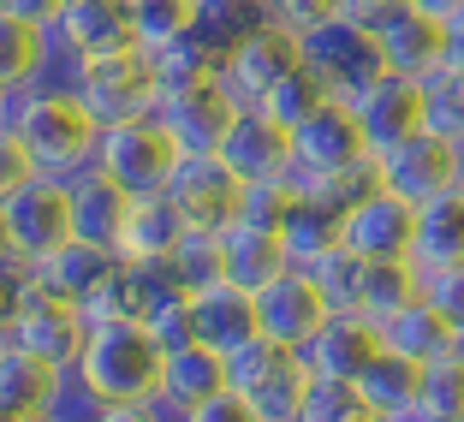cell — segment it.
Wrapping results in <instances>:
<instances>
[{
	"mask_svg": "<svg viewBox=\"0 0 464 422\" xmlns=\"http://www.w3.org/2000/svg\"><path fill=\"white\" fill-rule=\"evenodd\" d=\"M0 131L24 137L30 155L42 161V173L78 178L96 167L108 125L90 113V101L78 90H6V125Z\"/></svg>",
	"mask_w": 464,
	"mask_h": 422,
	"instance_id": "obj_1",
	"label": "cell"
},
{
	"mask_svg": "<svg viewBox=\"0 0 464 422\" xmlns=\"http://www.w3.org/2000/svg\"><path fill=\"white\" fill-rule=\"evenodd\" d=\"M78 387L102 405H131V398H161L167 381V345L155 340L150 321H90V340L78 357Z\"/></svg>",
	"mask_w": 464,
	"mask_h": 422,
	"instance_id": "obj_2",
	"label": "cell"
},
{
	"mask_svg": "<svg viewBox=\"0 0 464 422\" xmlns=\"http://www.w3.org/2000/svg\"><path fill=\"white\" fill-rule=\"evenodd\" d=\"M72 238H78V226H72V178L42 173L30 185L0 191V250H6V268H42Z\"/></svg>",
	"mask_w": 464,
	"mask_h": 422,
	"instance_id": "obj_3",
	"label": "cell"
},
{
	"mask_svg": "<svg viewBox=\"0 0 464 422\" xmlns=\"http://www.w3.org/2000/svg\"><path fill=\"white\" fill-rule=\"evenodd\" d=\"M227 363H232V387L256 410H268L274 422H298L304 398H310V387H315V369L298 345H280V340H268V333H256L250 345L227 351Z\"/></svg>",
	"mask_w": 464,
	"mask_h": 422,
	"instance_id": "obj_4",
	"label": "cell"
},
{
	"mask_svg": "<svg viewBox=\"0 0 464 422\" xmlns=\"http://www.w3.org/2000/svg\"><path fill=\"white\" fill-rule=\"evenodd\" d=\"M179 161H185V149H179V137L167 131L155 113L150 120L108 125V131H102V155H96V167L108 178H120L131 197H167Z\"/></svg>",
	"mask_w": 464,
	"mask_h": 422,
	"instance_id": "obj_5",
	"label": "cell"
},
{
	"mask_svg": "<svg viewBox=\"0 0 464 422\" xmlns=\"http://www.w3.org/2000/svg\"><path fill=\"white\" fill-rule=\"evenodd\" d=\"M78 96L90 101V113L102 125H125V120H150L161 108V78H155V60L143 48H120V54L83 60Z\"/></svg>",
	"mask_w": 464,
	"mask_h": 422,
	"instance_id": "obj_6",
	"label": "cell"
},
{
	"mask_svg": "<svg viewBox=\"0 0 464 422\" xmlns=\"http://www.w3.org/2000/svg\"><path fill=\"white\" fill-rule=\"evenodd\" d=\"M375 161H382V185L387 191H399L417 208L464 185V143L429 131V125L417 137H405V143H393V149H382Z\"/></svg>",
	"mask_w": 464,
	"mask_h": 422,
	"instance_id": "obj_7",
	"label": "cell"
},
{
	"mask_svg": "<svg viewBox=\"0 0 464 422\" xmlns=\"http://www.w3.org/2000/svg\"><path fill=\"white\" fill-rule=\"evenodd\" d=\"M304 66L328 83V96L352 101L387 72V60H382V42L369 36V30H357L352 18H328L322 30L304 36Z\"/></svg>",
	"mask_w": 464,
	"mask_h": 422,
	"instance_id": "obj_8",
	"label": "cell"
},
{
	"mask_svg": "<svg viewBox=\"0 0 464 422\" xmlns=\"http://www.w3.org/2000/svg\"><path fill=\"white\" fill-rule=\"evenodd\" d=\"M298 66H304V36H292V30H280V24H256L227 54L220 90L232 96V108H262L274 83L286 78V72H298Z\"/></svg>",
	"mask_w": 464,
	"mask_h": 422,
	"instance_id": "obj_9",
	"label": "cell"
},
{
	"mask_svg": "<svg viewBox=\"0 0 464 422\" xmlns=\"http://www.w3.org/2000/svg\"><path fill=\"white\" fill-rule=\"evenodd\" d=\"M245 178L232 173L220 155H185L173 173V185H167V197H173V208L185 220H191V232H227L238 226V215H245Z\"/></svg>",
	"mask_w": 464,
	"mask_h": 422,
	"instance_id": "obj_10",
	"label": "cell"
},
{
	"mask_svg": "<svg viewBox=\"0 0 464 422\" xmlns=\"http://www.w3.org/2000/svg\"><path fill=\"white\" fill-rule=\"evenodd\" d=\"M292 155H298L292 178H322V173H340V167L369 161L375 149H369V131H363V120H357V108L334 96L292 131Z\"/></svg>",
	"mask_w": 464,
	"mask_h": 422,
	"instance_id": "obj_11",
	"label": "cell"
},
{
	"mask_svg": "<svg viewBox=\"0 0 464 422\" xmlns=\"http://www.w3.org/2000/svg\"><path fill=\"white\" fill-rule=\"evenodd\" d=\"M334 315V298L322 292V280H315L310 268H286L280 280H268V286L256 292V321L268 340L280 345H310L315 333H322V321Z\"/></svg>",
	"mask_w": 464,
	"mask_h": 422,
	"instance_id": "obj_12",
	"label": "cell"
},
{
	"mask_svg": "<svg viewBox=\"0 0 464 422\" xmlns=\"http://www.w3.org/2000/svg\"><path fill=\"white\" fill-rule=\"evenodd\" d=\"M345 250L363 262H411L417 250V203H405L399 191H375L345 215Z\"/></svg>",
	"mask_w": 464,
	"mask_h": 422,
	"instance_id": "obj_13",
	"label": "cell"
},
{
	"mask_svg": "<svg viewBox=\"0 0 464 422\" xmlns=\"http://www.w3.org/2000/svg\"><path fill=\"white\" fill-rule=\"evenodd\" d=\"M220 161L245 185H262V178H292L298 155H292V131L280 120H268L262 108H245L227 125V143H220Z\"/></svg>",
	"mask_w": 464,
	"mask_h": 422,
	"instance_id": "obj_14",
	"label": "cell"
},
{
	"mask_svg": "<svg viewBox=\"0 0 464 422\" xmlns=\"http://www.w3.org/2000/svg\"><path fill=\"white\" fill-rule=\"evenodd\" d=\"M352 108H357V120H363L369 149H375V155L393 149V143H405V137H417L429 125L423 83H417V78H399V72H382L363 96H352Z\"/></svg>",
	"mask_w": 464,
	"mask_h": 422,
	"instance_id": "obj_15",
	"label": "cell"
},
{
	"mask_svg": "<svg viewBox=\"0 0 464 422\" xmlns=\"http://www.w3.org/2000/svg\"><path fill=\"white\" fill-rule=\"evenodd\" d=\"M245 108H232V96L220 83H197V90H167L155 120L179 137V149L185 155H220L227 143V125L238 120Z\"/></svg>",
	"mask_w": 464,
	"mask_h": 422,
	"instance_id": "obj_16",
	"label": "cell"
},
{
	"mask_svg": "<svg viewBox=\"0 0 464 422\" xmlns=\"http://www.w3.org/2000/svg\"><path fill=\"white\" fill-rule=\"evenodd\" d=\"M382 351H387V333L369 321V315H357V310H334L328 321H322V333L304 345L310 369L328 375V381H363V369Z\"/></svg>",
	"mask_w": 464,
	"mask_h": 422,
	"instance_id": "obj_17",
	"label": "cell"
},
{
	"mask_svg": "<svg viewBox=\"0 0 464 422\" xmlns=\"http://www.w3.org/2000/svg\"><path fill=\"white\" fill-rule=\"evenodd\" d=\"M66 381L72 375L60 363L24 351V345H0V410L6 417H54Z\"/></svg>",
	"mask_w": 464,
	"mask_h": 422,
	"instance_id": "obj_18",
	"label": "cell"
},
{
	"mask_svg": "<svg viewBox=\"0 0 464 422\" xmlns=\"http://www.w3.org/2000/svg\"><path fill=\"white\" fill-rule=\"evenodd\" d=\"M131 208H137V197L125 191L120 178H108L102 167H90V173L72 178V226H78L83 245L120 250L125 226H131Z\"/></svg>",
	"mask_w": 464,
	"mask_h": 422,
	"instance_id": "obj_19",
	"label": "cell"
},
{
	"mask_svg": "<svg viewBox=\"0 0 464 422\" xmlns=\"http://www.w3.org/2000/svg\"><path fill=\"white\" fill-rule=\"evenodd\" d=\"M382 60L387 72H399V78H417L429 83L440 66H447V18L435 13H417V6H405V13L393 18V24L382 30Z\"/></svg>",
	"mask_w": 464,
	"mask_h": 422,
	"instance_id": "obj_20",
	"label": "cell"
},
{
	"mask_svg": "<svg viewBox=\"0 0 464 422\" xmlns=\"http://www.w3.org/2000/svg\"><path fill=\"white\" fill-rule=\"evenodd\" d=\"M60 36L78 60H102L120 54V48H137V24H131V0H66L60 13Z\"/></svg>",
	"mask_w": 464,
	"mask_h": 422,
	"instance_id": "obj_21",
	"label": "cell"
},
{
	"mask_svg": "<svg viewBox=\"0 0 464 422\" xmlns=\"http://www.w3.org/2000/svg\"><path fill=\"white\" fill-rule=\"evenodd\" d=\"M191 303H197V340L215 345V351H238V345H250L262 333V321H256V292L232 286V280L197 286Z\"/></svg>",
	"mask_w": 464,
	"mask_h": 422,
	"instance_id": "obj_22",
	"label": "cell"
},
{
	"mask_svg": "<svg viewBox=\"0 0 464 422\" xmlns=\"http://www.w3.org/2000/svg\"><path fill=\"white\" fill-rule=\"evenodd\" d=\"M220 268H227L232 286L262 292L268 280H280V273L292 268V250H286V238H280L274 226H250V220H238V226L220 232Z\"/></svg>",
	"mask_w": 464,
	"mask_h": 422,
	"instance_id": "obj_23",
	"label": "cell"
},
{
	"mask_svg": "<svg viewBox=\"0 0 464 422\" xmlns=\"http://www.w3.org/2000/svg\"><path fill=\"white\" fill-rule=\"evenodd\" d=\"M423 375H429V363H417V357L387 345V351L363 369L357 387H363L369 405L382 410V422H417L423 417Z\"/></svg>",
	"mask_w": 464,
	"mask_h": 422,
	"instance_id": "obj_24",
	"label": "cell"
},
{
	"mask_svg": "<svg viewBox=\"0 0 464 422\" xmlns=\"http://www.w3.org/2000/svg\"><path fill=\"white\" fill-rule=\"evenodd\" d=\"M232 387V363L227 351H215V345H179V351H167V381H161V398L185 417V410H197L203 398L227 393Z\"/></svg>",
	"mask_w": 464,
	"mask_h": 422,
	"instance_id": "obj_25",
	"label": "cell"
},
{
	"mask_svg": "<svg viewBox=\"0 0 464 422\" xmlns=\"http://www.w3.org/2000/svg\"><path fill=\"white\" fill-rule=\"evenodd\" d=\"M155 78H161V96L167 90H197V83H220V66H227V48L208 36L203 24H191L185 36H173L167 48H155Z\"/></svg>",
	"mask_w": 464,
	"mask_h": 422,
	"instance_id": "obj_26",
	"label": "cell"
},
{
	"mask_svg": "<svg viewBox=\"0 0 464 422\" xmlns=\"http://www.w3.org/2000/svg\"><path fill=\"white\" fill-rule=\"evenodd\" d=\"M120 262H125L120 250H96V245H83V238H72V245L54 250V256L42 262L36 273L60 292V298H72V303L83 310V303H90V298H96V292L113 280V268H120Z\"/></svg>",
	"mask_w": 464,
	"mask_h": 422,
	"instance_id": "obj_27",
	"label": "cell"
},
{
	"mask_svg": "<svg viewBox=\"0 0 464 422\" xmlns=\"http://www.w3.org/2000/svg\"><path fill=\"white\" fill-rule=\"evenodd\" d=\"M185 232H191V220L173 208V197H137L131 226L120 238V256L125 262H167L185 245Z\"/></svg>",
	"mask_w": 464,
	"mask_h": 422,
	"instance_id": "obj_28",
	"label": "cell"
},
{
	"mask_svg": "<svg viewBox=\"0 0 464 422\" xmlns=\"http://www.w3.org/2000/svg\"><path fill=\"white\" fill-rule=\"evenodd\" d=\"M417 298H423V268H417V262H363V280H357V303L352 310L369 315L375 327H387Z\"/></svg>",
	"mask_w": 464,
	"mask_h": 422,
	"instance_id": "obj_29",
	"label": "cell"
},
{
	"mask_svg": "<svg viewBox=\"0 0 464 422\" xmlns=\"http://www.w3.org/2000/svg\"><path fill=\"white\" fill-rule=\"evenodd\" d=\"M411 262L423 273L464 262V185L417 208V250H411Z\"/></svg>",
	"mask_w": 464,
	"mask_h": 422,
	"instance_id": "obj_30",
	"label": "cell"
},
{
	"mask_svg": "<svg viewBox=\"0 0 464 422\" xmlns=\"http://www.w3.org/2000/svg\"><path fill=\"white\" fill-rule=\"evenodd\" d=\"M280 238H286V250H292V268H315L328 250L345 245V215H340V208H328L322 197L298 191V203H292Z\"/></svg>",
	"mask_w": 464,
	"mask_h": 422,
	"instance_id": "obj_31",
	"label": "cell"
},
{
	"mask_svg": "<svg viewBox=\"0 0 464 422\" xmlns=\"http://www.w3.org/2000/svg\"><path fill=\"white\" fill-rule=\"evenodd\" d=\"M48 60H54V30L0 18V83L6 90H36Z\"/></svg>",
	"mask_w": 464,
	"mask_h": 422,
	"instance_id": "obj_32",
	"label": "cell"
},
{
	"mask_svg": "<svg viewBox=\"0 0 464 422\" xmlns=\"http://www.w3.org/2000/svg\"><path fill=\"white\" fill-rule=\"evenodd\" d=\"M382 333H387V345H393V351L417 357V363H435V357H447L452 345H464V340H459V327H452L429 298H417L405 315H393Z\"/></svg>",
	"mask_w": 464,
	"mask_h": 422,
	"instance_id": "obj_33",
	"label": "cell"
},
{
	"mask_svg": "<svg viewBox=\"0 0 464 422\" xmlns=\"http://www.w3.org/2000/svg\"><path fill=\"white\" fill-rule=\"evenodd\" d=\"M197 13H203V0H131L137 48H143V54L167 48L173 36H185V30L197 24Z\"/></svg>",
	"mask_w": 464,
	"mask_h": 422,
	"instance_id": "obj_34",
	"label": "cell"
},
{
	"mask_svg": "<svg viewBox=\"0 0 464 422\" xmlns=\"http://www.w3.org/2000/svg\"><path fill=\"white\" fill-rule=\"evenodd\" d=\"M298 422H382V410L363 398L357 381H328V375H315L310 398H304Z\"/></svg>",
	"mask_w": 464,
	"mask_h": 422,
	"instance_id": "obj_35",
	"label": "cell"
},
{
	"mask_svg": "<svg viewBox=\"0 0 464 422\" xmlns=\"http://www.w3.org/2000/svg\"><path fill=\"white\" fill-rule=\"evenodd\" d=\"M292 185L310 191V197H322V203L340 208V215H352L363 197L382 191V161L369 155V161H357V167H340V173H322V178H292Z\"/></svg>",
	"mask_w": 464,
	"mask_h": 422,
	"instance_id": "obj_36",
	"label": "cell"
},
{
	"mask_svg": "<svg viewBox=\"0 0 464 422\" xmlns=\"http://www.w3.org/2000/svg\"><path fill=\"white\" fill-rule=\"evenodd\" d=\"M322 101H334V96H328V83L315 78L310 66H298V72H286V78H280V83L268 90V101H262V113H268V120H280L286 131H298V125L310 120V113L322 108Z\"/></svg>",
	"mask_w": 464,
	"mask_h": 422,
	"instance_id": "obj_37",
	"label": "cell"
},
{
	"mask_svg": "<svg viewBox=\"0 0 464 422\" xmlns=\"http://www.w3.org/2000/svg\"><path fill=\"white\" fill-rule=\"evenodd\" d=\"M423 417L435 422H464V345H452L447 357H435L423 375ZM417 417V422H423Z\"/></svg>",
	"mask_w": 464,
	"mask_h": 422,
	"instance_id": "obj_38",
	"label": "cell"
},
{
	"mask_svg": "<svg viewBox=\"0 0 464 422\" xmlns=\"http://www.w3.org/2000/svg\"><path fill=\"white\" fill-rule=\"evenodd\" d=\"M167 262H173V273H179L185 292L227 280V268H220V232H185V245H179Z\"/></svg>",
	"mask_w": 464,
	"mask_h": 422,
	"instance_id": "obj_39",
	"label": "cell"
},
{
	"mask_svg": "<svg viewBox=\"0 0 464 422\" xmlns=\"http://www.w3.org/2000/svg\"><path fill=\"white\" fill-rule=\"evenodd\" d=\"M423 101H429V131L464 143V72L440 66L435 78L423 83Z\"/></svg>",
	"mask_w": 464,
	"mask_h": 422,
	"instance_id": "obj_40",
	"label": "cell"
},
{
	"mask_svg": "<svg viewBox=\"0 0 464 422\" xmlns=\"http://www.w3.org/2000/svg\"><path fill=\"white\" fill-rule=\"evenodd\" d=\"M292 203H298V185L292 178H262V185H250L245 191V215L238 220H250V226H286V215H292Z\"/></svg>",
	"mask_w": 464,
	"mask_h": 422,
	"instance_id": "obj_41",
	"label": "cell"
},
{
	"mask_svg": "<svg viewBox=\"0 0 464 422\" xmlns=\"http://www.w3.org/2000/svg\"><path fill=\"white\" fill-rule=\"evenodd\" d=\"M315 280H322V292H328V298H334V310H352V303H357V280H363V256H352V250H328V256H322V262H315Z\"/></svg>",
	"mask_w": 464,
	"mask_h": 422,
	"instance_id": "obj_42",
	"label": "cell"
},
{
	"mask_svg": "<svg viewBox=\"0 0 464 422\" xmlns=\"http://www.w3.org/2000/svg\"><path fill=\"white\" fill-rule=\"evenodd\" d=\"M262 13H268V24L292 30V36H310L328 18H340V0H262Z\"/></svg>",
	"mask_w": 464,
	"mask_h": 422,
	"instance_id": "obj_43",
	"label": "cell"
},
{
	"mask_svg": "<svg viewBox=\"0 0 464 422\" xmlns=\"http://www.w3.org/2000/svg\"><path fill=\"white\" fill-rule=\"evenodd\" d=\"M150 327H155V340H161L167 351L197 345V303H191V292H179L173 303H161V310L150 315Z\"/></svg>",
	"mask_w": 464,
	"mask_h": 422,
	"instance_id": "obj_44",
	"label": "cell"
},
{
	"mask_svg": "<svg viewBox=\"0 0 464 422\" xmlns=\"http://www.w3.org/2000/svg\"><path fill=\"white\" fill-rule=\"evenodd\" d=\"M423 298L435 303V310L447 315L452 327H459V340H464V262H452V268H435V273H423Z\"/></svg>",
	"mask_w": 464,
	"mask_h": 422,
	"instance_id": "obj_45",
	"label": "cell"
},
{
	"mask_svg": "<svg viewBox=\"0 0 464 422\" xmlns=\"http://www.w3.org/2000/svg\"><path fill=\"white\" fill-rule=\"evenodd\" d=\"M179 422H274V417H268V410H256L245 393H238V387H227V393L203 398L197 410H185Z\"/></svg>",
	"mask_w": 464,
	"mask_h": 422,
	"instance_id": "obj_46",
	"label": "cell"
},
{
	"mask_svg": "<svg viewBox=\"0 0 464 422\" xmlns=\"http://www.w3.org/2000/svg\"><path fill=\"white\" fill-rule=\"evenodd\" d=\"M30 178H42V161L30 155V143L18 131H0V191L30 185Z\"/></svg>",
	"mask_w": 464,
	"mask_h": 422,
	"instance_id": "obj_47",
	"label": "cell"
},
{
	"mask_svg": "<svg viewBox=\"0 0 464 422\" xmlns=\"http://www.w3.org/2000/svg\"><path fill=\"white\" fill-rule=\"evenodd\" d=\"M405 6H411V0H340V18H352V24L369 30V36H382Z\"/></svg>",
	"mask_w": 464,
	"mask_h": 422,
	"instance_id": "obj_48",
	"label": "cell"
},
{
	"mask_svg": "<svg viewBox=\"0 0 464 422\" xmlns=\"http://www.w3.org/2000/svg\"><path fill=\"white\" fill-rule=\"evenodd\" d=\"M96 422H179L167 398H131V405H102Z\"/></svg>",
	"mask_w": 464,
	"mask_h": 422,
	"instance_id": "obj_49",
	"label": "cell"
},
{
	"mask_svg": "<svg viewBox=\"0 0 464 422\" xmlns=\"http://www.w3.org/2000/svg\"><path fill=\"white\" fill-rule=\"evenodd\" d=\"M60 13H66V0H0V18H18V24H42L54 30Z\"/></svg>",
	"mask_w": 464,
	"mask_h": 422,
	"instance_id": "obj_50",
	"label": "cell"
},
{
	"mask_svg": "<svg viewBox=\"0 0 464 422\" xmlns=\"http://www.w3.org/2000/svg\"><path fill=\"white\" fill-rule=\"evenodd\" d=\"M447 66H452V72H464V13H459V18H447Z\"/></svg>",
	"mask_w": 464,
	"mask_h": 422,
	"instance_id": "obj_51",
	"label": "cell"
},
{
	"mask_svg": "<svg viewBox=\"0 0 464 422\" xmlns=\"http://www.w3.org/2000/svg\"><path fill=\"white\" fill-rule=\"evenodd\" d=\"M417 13H435V18H459L464 13V0H411Z\"/></svg>",
	"mask_w": 464,
	"mask_h": 422,
	"instance_id": "obj_52",
	"label": "cell"
},
{
	"mask_svg": "<svg viewBox=\"0 0 464 422\" xmlns=\"http://www.w3.org/2000/svg\"><path fill=\"white\" fill-rule=\"evenodd\" d=\"M203 6H262V0H203Z\"/></svg>",
	"mask_w": 464,
	"mask_h": 422,
	"instance_id": "obj_53",
	"label": "cell"
},
{
	"mask_svg": "<svg viewBox=\"0 0 464 422\" xmlns=\"http://www.w3.org/2000/svg\"><path fill=\"white\" fill-rule=\"evenodd\" d=\"M423 422H435V417H423Z\"/></svg>",
	"mask_w": 464,
	"mask_h": 422,
	"instance_id": "obj_54",
	"label": "cell"
}]
</instances>
